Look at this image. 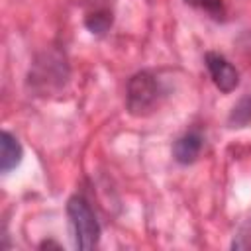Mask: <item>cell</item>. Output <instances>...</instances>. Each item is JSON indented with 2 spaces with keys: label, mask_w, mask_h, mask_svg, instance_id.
I'll return each instance as SVG.
<instances>
[{
  "label": "cell",
  "mask_w": 251,
  "mask_h": 251,
  "mask_svg": "<svg viewBox=\"0 0 251 251\" xmlns=\"http://www.w3.org/2000/svg\"><path fill=\"white\" fill-rule=\"evenodd\" d=\"M165 96L163 84L153 71H137L126 86V110L135 118L153 114Z\"/></svg>",
  "instance_id": "cell-2"
},
{
  "label": "cell",
  "mask_w": 251,
  "mask_h": 251,
  "mask_svg": "<svg viewBox=\"0 0 251 251\" xmlns=\"http://www.w3.org/2000/svg\"><path fill=\"white\" fill-rule=\"evenodd\" d=\"M202 147H204L202 133L196 129L186 131L180 137H176V141L173 143V159L178 165H192L200 157Z\"/></svg>",
  "instance_id": "cell-6"
},
{
  "label": "cell",
  "mask_w": 251,
  "mask_h": 251,
  "mask_svg": "<svg viewBox=\"0 0 251 251\" xmlns=\"http://www.w3.org/2000/svg\"><path fill=\"white\" fill-rule=\"evenodd\" d=\"M186 6L214 18V20H224L226 14H227V8H226V0H182Z\"/></svg>",
  "instance_id": "cell-9"
},
{
  "label": "cell",
  "mask_w": 251,
  "mask_h": 251,
  "mask_svg": "<svg viewBox=\"0 0 251 251\" xmlns=\"http://www.w3.org/2000/svg\"><path fill=\"white\" fill-rule=\"evenodd\" d=\"M114 24L112 6L106 0H92L84 12V27L92 35H104Z\"/></svg>",
  "instance_id": "cell-5"
},
{
  "label": "cell",
  "mask_w": 251,
  "mask_h": 251,
  "mask_svg": "<svg viewBox=\"0 0 251 251\" xmlns=\"http://www.w3.org/2000/svg\"><path fill=\"white\" fill-rule=\"evenodd\" d=\"M67 218L76 249H94L100 241V224L90 202L82 194H73L67 200Z\"/></svg>",
  "instance_id": "cell-3"
},
{
  "label": "cell",
  "mask_w": 251,
  "mask_h": 251,
  "mask_svg": "<svg viewBox=\"0 0 251 251\" xmlns=\"http://www.w3.org/2000/svg\"><path fill=\"white\" fill-rule=\"evenodd\" d=\"M69 61L63 49L47 47L35 55L29 73H27V88L35 96H51L65 88L69 82Z\"/></svg>",
  "instance_id": "cell-1"
},
{
  "label": "cell",
  "mask_w": 251,
  "mask_h": 251,
  "mask_svg": "<svg viewBox=\"0 0 251 251\" xmlns=\"http://www.w3.org/2000/svg\"><path fill=\"white\" fill-rule=\"evenodd\" d=\"M231 249H251V220H247L231 241Z\"/></svg>",
  "instance_id": "cell-10"
},
{
  "label": "cell",
  "mask_w": 251,
  "mask_h": 251,
  "mask_svg": "<svg viewBox=\"0 0 251 251\" xmlns=\"http://www.w3.org/2000/svg\"><path fill=\"white\" fill-rule=\"evenodd\" d=\"M204 65L208 69V75L214 82V86L224 92L229 94L239 86V71L218 51H208L204 55Z\"/></svg>",
  "instance_id": "cell-4"
},
{
  "label": "cell",
  "mask_w": 251,
  "mask_h": 251,
  "mask_svg": "<svg viewBox=\"0 0 251 251\" xmlns=\"http://www.w3.org/2000/svg\"><path fill=\"white\" fill-rule=\"evenodd\" d=\"M247 124H251V94L241 96L227 116L229 127H245Z\"/></svg>",
  "instance_id": "cell-8"
},
{
  "label": "cell",
  "mask_w": 251,
  "mask_h": 251,
  "mask_svg": "<svg viewBox=\"0 0 251 251\" xmlns=\"http://www.w3.org/2000/svg\"><path fill=\"white\" fill-rule=\"evenodd\" d=\"M39 247H41V249H45V247H59V249H61V245L55 243V241H43V243H39Z\"/></svg>",
  "instance_id": "cell-11"
},
{
  "label": "cell",
  "mask_w": 251,
  "mask_h": 251,
  "mask_svg": "<svg viewBox=\"0 0 251 251\" xmlns=\"http://www.w3.org/2000/svg\"><path fill=\"white\" fill-rule=\"evenodd\" d=\"M22 157H24L22 143L18 141L16 135L4 129L0 133V173L8 175L10 171H14L22 163Z\"/></svg>",
  "instance_id": "cell-7"
}]
</instances>
